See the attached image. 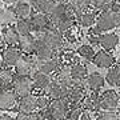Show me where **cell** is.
<instances>
[{
	"instance_id": "ee69618b",
	"label": "cell",
	"mask_w": 120,
	"mask_h": 120,
	"mask_svg": "<svg viewBox=\"0 0 120 120\" xmlns=\"http://www.w3.org/2000/svg\"><path fill=\"white\" fill-rule=\"evenodd\" d=\"M0 5H1V0H0Z\"/></svg>"
},
{
	"instance_id": "d4e9b609",
	"label": "cell",
	"mask_w": 120,
	"mask_h": 120,
	"mask_svg": "<svg viewBox=\"0 0 120 120\" xmlns=\"http://www.w3.org/2000/svg\"><path fill=\"white\" fill-rule=\"evenodd\" d=\"M109 86L113 87H120V63L119 64H113L111 68L108 69L105 79Z\"/></svg>"
},
{
	"instance_id": "4dcf8cb0",
	"label": "cell",
	"mask_w": 120,
	"mask_h": 120,
	"mask_svg": "<svg viewBox=\"0 0 120 120\" xmlns=\"http://www.w3.org/2000/svg\"><path fill=\"white\" fill-rule=\"evenodd\" d=\"M60 4H61V3H60ZM56 5H59V3H56L55 0H45L43 4L38 8V12H41V13H44V15H47V16H49L52 13V11L56 8Z\"/></svg>"
},
{
	"instance_id": "44dd1931",
	"label": "cell",
	"mask_w": 120,
	"mask_h": 120,
	"mask_svg": "<svg viewBox=\"0 0 120 120\" xmlns=\"http://www.w3.org/2000/svg\"><path fill=\"white\" fill-rule=\"evenodd\" d=\"M67 90H68V87L63 86V84L55 82V80H52V83L47 88L48 96H49V99H52V100H56V99H65Z\"/></svg>"
},
{
	"instance_id": "8fae6325",
	"label": "cell",
	"mask_w": 120,
	"mask_h": 120,
	"mask_svg": "<svg viewBox=\"0 0 120 120\" xmlns=\"http://www.w3.org/2000/svg\"><path fill=\"white\" fill-rule=\"evenodd\" d=\"M96 67L99 68H111L115 64V56L108 51H99L98 53H95V57L92 60Z\"/></svg>"
},
{
	"instance_id": "7c38bea8",
	"label": "cell",
	"mask_w": 120,
	"mask_h": 120,
	"mask_svg": "<svg viewBox=\"0 0 120 120\" xmlns=\"http://www.w3.org/2000/svg\"><path fill=\"white\" fill-rule=\"evenodd\" d=\"M17 107H19V112L20 113H34L36 112V96L32 94L27 95V96H23L20 98L19 103H17Z\"/></svg>"
},
{
	"instance_id": "ba28073f",
	"label": "cell",
	"mask_w": 120,
	"mask_h": 120,
	"mask_svg": "<svg viewBox=\"0 0 120 120\" xmlns=\"http://www.w3.org/2000/svg\"><path fill=\"white\" fill-rule=\"evenodd\" d=\"M59 67H60V61L56 55L52 59H48V60H36V71L47 73V75L55 73Z\"/></svg>"
},
{
	"instance_id": "e0dca14e",
	"label": "cell",
	"mask_w": 120,
	"mask_h": 120,
	"mask_svg": "<svg viewBox=\"0 0 120 120\" xmlns=\"http://www.w3.org/2000/svg\"><path fill=\"white\" fill-rule=\"evenodd\" d=\"M84 83H86L87 88L95 94V92H99V91L103 88L105 80H104V77L99 72H92V73H90V75H87Z\"/></svg>"
},
{
	"instance_id": "83f0119b",
	"label": "cell",
	"mask_w": 120,
	"mask_h": 120,
	"mask_svg": "<svg viewBox=\"0 0 120 120\" xmlns=\"http://www.w3.org/2000/svg\"><path fill=\"white\" fill-rule=\"evenodd\" d=\"M15 30H16V32L20 35V36H24V35H30L31 32H32L30 19H19V20L16 22Z\"/></svg>"
},
{
	"instance_id": "9a60e30c",
	"label": "cell",
	"mask_w": 120,
	"mask_h": 120,
	"mask_svg": "<svg viewBox=\"0 0 120 120\" xmlns=\"http://www.w3.org/2000/svg\"><path fill=\"white\" fill-rule=\"evenodd\" d=\"M31 79H32L34 88H38V90H40V91L47 90L48 86L52 83V76L51 75L39 72V71H34L32 75H31Z\"/></svg>"
},
{
	"instance_id": "60d3db41",
	"label": "cell",
	"mask_w": 120,
	"mask_h": 120,
	"mask_svg": "<svg viewBox=\"0 0 120 120\" xmlns=\"http://www.w3.org/2000/svg\"><path fill=\"white\" fill-rule=\"evenodd\" d=\"M17 0H1V3H5V4H8V5H11V4H15Z\"/></svg>"
},
{
	"instance_id": "6da1fadb",
	"label": "cell",
	"mask_w": 120,
	"mask_h": 120,
	"mask_svg": "<svg viewBox=\"0 0 120 120\" xmlns=\"http://www.w3.org/2000/svg\"><path fill=\"white\" fill-rule=\"evenodd\" d=\"M39 39H41L44 43L55 52L63 49V47H64V38H63V35L60 34L56 28H53L51 26H48L47 30H44L40 34Z\"/></svg>"
},
{
	"instance_id": "1f68e13d",
	"label": "cell",
	"mask_w": 120,
	"mask_h": 120,
	"mask_svg": "<svg viewBox=\"0 0 120 120\" xmlns=\"http://www.w3.org/2000/svg\"><path fill=\"white\" fill-rule=\"evenodd\" d=\"M51 104V99L48 95H39L36 96V108L39 111H48V107Z\"/></svg>"
},
{
	"instance_id": "2e32d148",
	"label": "cell",
	"mask_w": 120,
	"mask_h": 120,
	"mask_svg": "<svg viewBox=\"0 0 120 120\" xmlns=\"http://www.w3.org/2000/svg\"><path fill=\"white\" fill-rule=\"evenodd\" d=\"M34 53L36 55V60H48L55 56V51H52L41 39L36 38V45H35Z\"/></svg>"
},
{
	"instance_id": "d590c367",
	"label": "cell",
	"mask_w": 120,
	"mask_h": 120,
	"mask_svg": "<svg viewBox=\"0 0 120 120\" xmlns=\"http://www.w3.org/2000/svg\"><path fill=\"white\" fill-rule=\"evenodd\" d=\"M15 120H34L32 119V115H28V113H17Z\"/></svg>"
},
{
	"instance_id": "8992f818",
	"label": "cell",
	"mask_w": 120,
	"mask_h": 120,
	"mask_svg": "<svg viewBox=\"0 0 120 120\" xmlns=\"http://www.w3.org/2000/svg\"><path fill=\"white\" fill-rule=\"evenodd\" d=\"M67 111H68V104L64 99L51 100V104L48 107V113L52 120H65Z\"/></svg>"
},
{
	"instance_id": "d6a6232c",
	"label": "cell",
	"mask_w": 120,
	"mask_h": 120,
	"mask_svg": "<svg viewBox=\"0 0 120 120\" xmlns=\"http://www.w3.org/2000/svg\"><path fill=\"white\" fill-rule=\"evenodd\" d=\"M82 115H83V109L80 108V105H73L72 108H68L65 120H80Z\"/></svg>"
},
{
	"instance_id": "ac0fdd59",
	"label": "cell",
	"mask_w": 120,
	"mask_h": 120,
	"mask_svg": "<svg viewBox=\"0 0 120 120\" xmlns=\"http://www.w3.org/2000/svg\"><path fill=\"white\" fill-rule=\"evenodd\" d=\"M83 112H87V115L96 113L99 111V95L98 94H90L88 96L86 95V98L83 99L82 107Z\"/></svg>"
},
{
	"instance_id": "4fadbf2b",
	"label": "cell",
	"mask_w": 120,
	"mask_h": 120,
	"mask_svg": "<svg viewBox=\"0 0 120 120\" xmlns=\"http://www.w3.org/2000/svg\"><path fill=\"white\" fill-rule=\"evenodd\" d=\"M17 45H19V51L22 52V55H32L35 51V45H36V38L32 34L20 36Z\"/></svg>"
},
{
	"instance_id": "7a4b0ae2",
	"label": "cell",
	"mask_w": 120,
	"mask_h": 120,
	"mask_svg": "<svg viewBox=\"0 0 120 120\" xmlns=\"http://www.w3.org/2000/svg\"><path fill=\"white\" fill-rule=\"evenodd\" d=\"M120 107V95L115 90L104 91L99 96V109L103 112H116Z\"/></svg>"
},
{
	"instance_id": "7bdbcfd3",
	"label": "cell",
	"mask_w": 120,
	"mask_h": 120,
	"mask_svg": "<svg viewBox=\"0 0 120 120\" xmlns=\"http://www.w3.org/2000/svg\"><path fill=\"white\" fill-rule=\"evenodd\" d=\"M0 68H1V59H0Z\"/></svg>"
},
{
	"instance_id": "4316f807",
	"label": "cell",
	"mask_w": 120,
	"mask_h": 120,
	"mask_svg": "<svg viewBox=\"0 0 120 120\" xmlns=\"http://www.w3.org/2000/svg\"><path fill=\"white\" fill-rule=\"evenodd\" d=\"M15 75L9 68H0V88L7 90L9 86H12Z\"/></svg>"
},
{
	"instance_id": "ab89813d",
	"label": "cell",
	"mask_w": 120,
	"mask_h": 120,
	"mask_svg": "<svg viewBox=\"0 0 120 120\" xmlns=\"http://www.w3.org/2000/svg\"><path fill=\"white\" fill-rule=\"evenodd\" d=\"M0 120H13V117L9 115H0Z\"/></svg>"
},
{
	"instance_id": "5b68a950",
	"label": "cell",
	"mask_w": 120,
	"mask_h": 120,
	"mask_svg": "<svg viewBox=\"0 0 120 120\" xmlns=\"http://www.w3.org/2000/svg\"><path fill=\"white\" fill-rule=\"evenodd\" d=\"M34 90L32 79L31 76H16L12 82V91L15 92L16 96H27L30 95Z\"/></svg>"
},
{
	"instance_id": "b9f144b4",
	"label": "cell",
	"mask_w": 120,
	"mask_h": 120,
	"mask_svg": "<svg viewBox=\"0 0 120 120\" xmlns=\"http://www.w3.org/2000/svg\"><path fill=\"white\" fill-rule=\"evenodd\" d=\"M3 47V39H1V34H0V48Z\"/></svg>"
},
{
	"instance_id": "3957f363",
	"label": "cell",
	"mask_w": 120,
	"mask_h": 120,
	"mask_svg": "<svg viewBox=\"0 0 120 120\" xmlns=\"http://www.w3.org/2000/svg\"><path fill=\"white\" fill-rule=\"evenodd\" d=\"M13 68L17 76H31L36 71V59L32 55H22Z\"/></svg>"
},
{
	"instance_id": "ffe728a7",
	"label": "cell",
	"mask_w": 120,
	"mask_h": 120,
	"mask_svg": "<svg viewBox=\"0 0 120 120\" xmlns=\"http://www.w3.org/2000/svg\"><path fill=\"white\" fill-rule=\"evenodd\" d=\"M69 67L71 65H60L57 71L55 72V77L52 80L60 83L65 87H71L73 84L72 79H71V73H69Z\"/></svg>"
},
{
	"instance_id": "9c48e42d",
	"label": "cell",
	"mask_w": 120,
	"mask_h": 120,
	"mask_svg": "<svg viewBox=\"0 0 120 120\" xmlns=\"http://www.w3.org/2000/svg\"><path fill=\"white\" fill-rule=\"evenodd\" d=\"M30 23H31V28L32 31L38 32V34H41L44 30H47L48 26H49V20H48V16L44 15L41 12H36L32 13L30 16Z\"/></svg>"
},
{
	"instance_id": "f546056e",
	"label": "cell",
	"mask_w": 120,
	"mask_h": 120,
	"mask_svg": "<svg viewBox=\"0 0 120 120\" xmlns=\"http://www.w3.org/2000/svg\"><path fill=\"white\" fill-rule=\"evenodd\" d=\"M116 3V0H94L92 3V7L95 8L96 12H103V11H107L112 7V5Z\"/></svg>"
},
{
	"instance_id": "f1b7e54d",
	"label": "cell",
	"mask_w": 120,
	"mask_h": 120,
	"mask_svg": "<svg viewBox=\"0 0 120 120\" xmlns=\"http://www.w3.org/2000/svg\"><path fill=\"white\" fill-rule=\"evenodd\" d=\"M77 51V53L82 56L83 59H86V60H88V61H92L94 60V57H95V49H94V47L92 45H90V44H83V45H80V47L76 49Z\"/></svg>"
},
{
	"instance_id": "52a82bcc",
	"label": "cell",
	"mask_w": 120,
	"mask_h": 120,
	"mask_svg": "<svg viewBox=\"0 0 120 120\" xmlns=\"http://www.w3.org/2000/svg\"><path fill=\"white\" fill-rule=\"evenodd\" d=\"M17 104V96L12 90L0 91V111H9Z\"/></svg>"
},
{
	"instance_id": "8d00e7d4",
	"label": "cell",
	"mask_w": 120,
	"mask_h": 120,
	"mask_svg": "<svg viewBox=\"0 0 120 120\" xmlns=\"http://www.w3.org/2000/svg\"><path fill=\"white\" fill-rule=\"evenodd\" d=\"M44 1H45V0H28V3H30L31 7H35L36 9H38L41 4H43Z\"/></svg>"
},
{
	"instance_id": "603a6c76",
	"label": "cell",
	"mask_w": 120,
	"mask_h": 120,
	"mask_svg": "<svg viewBox=\"0 0 120 120\" xmlns=\"http://www.w3.org/2000/svg\"><path fill=\"white\" fill-rule=\"evenodd\" d=\"M12 9L15 12V16L19 19H28L32 15V7L26 0H17Z\"/></svg>"
},
{
	"instance_id": "d6986e66",
	"label": "cell",
	"mask_w": 120,
	"mask_h": 120,
	"mask_svg": "<svg viewBox=\"0 0 120 120\" xmlns=\"http://www.w3.org/2000/svg\"><path fill=\"white\" fill-rule=\"evenodd\" d=\"M119 43V36L115 32H104L99 35V44L103 47L104 51H112Z\"/></svg>"
},
{
	"instance_id": "f6af8a7d",
	"label": "cell",
	"mask_w": 120,
	"mask_h": 120,
	"mask_svg": "<svg viewBox=\"0 0 120 120\" xmlns=\"http://www.w3.org/2000/svg\"><path fill=\"white\" fill-rule=\"evenodd\" d=\"M119 4H120V0H119Z\"/></svg>"
},
{
	"instance_id": "30bf717a",
	"label": "cell",
	"mask_w": 120,
	"mask_h": 120,
	"mask_svg": "<svg viewBox=\"0 0 120 120\" xmlns=\"http://www.w3.org/2000/svg\"><path fill=\"white\" fill-rule=\"evenodd\" d=\"M22 56V52L19 51V48L16 47H8L3 51V55H1V63L9 68V67H15V64L17 63V60L20 59Z\"/></svg>"
},
{
	"instance_id": "7402d4cb",
	"label": "cell",
	"mask_w": 120,
	"mask_h": 120,
	"mask_svg": "<svg viewBox=\"0 0 120 120\" xmlns=\"http://www.w3.org/2000/svg\"><path fill=\"white\" fill-rule=\"evenodd\" d=\"M1 39H3V43L7 44L8 47H16L17 43H19V39H20V35L16 32L15 27H5L3 30V34H1Z\"/></svg>"
},
{
	"instance_id": "74e56055",
	"label": "cell",
	"mask_w": 120,
	"mask_h": 120,
	"mask_svg": "<svg viewBox=\"0 0 120 120\" xmlns=\"http://www.w3.org/2000/svg\"><path fill=\"white\" fill-rule=\"evenodd\" d=\"M83 4L86 5L87 8H90V7H92V3H94V0H82Z\"/></svg>"
},
{
	"instance_id": "5bb4252c",
	"label": "cell",
	"mask_w": 120,
	"mask_h": 120,
	"mask_svg": "<svg viewBox=\"0 0 120 120\" xmlns=\"http://www.w3.org/2000/svg\"><path fill=\"white\" fill-rule=\"evenodd\" d=\"M69 73H71V79L73 83H82L86 80L87 75H88V69H87L86 64L76 61L69 67Z\"/></svg>"
},
{
	"instance_id": "836d02e7",
	"label": "cell",
	"mask_w": 120,
	"mask_h": 120,
	"mask_svg": "<svg viewBox=\"0 0 120 120\" xmlns=\"http://www.w3.org/2000/svg\"><path fill=\"white\" fill-rule=\"evenodd\" d=\"M96 120H120V117L116 112H100Z\"/></svg>"
},
{
	"instance_id": "484cf974",
	"label": "cell",
	"mask_w": 120,
	"mask_h": 120,
	"mask_svg": "<svg viewBox=\"0 0 120 120\" xmlns=\"http://www.w3.org/2000/svg\"><path fill=\"white\" fill-rule=\"evenodd\" d=\"M15 20H16V16L11 7L0 8V26L1 27H9Z\"/></svg>"
},
{
	"instance_id": "f35d334b",
	"label": "cell",
	"mask_w": 120,
	"mask_h": 120,
	"mask_svg": "<svg viewBox=\"0 0 120 120\" xmlns=\"http://www.w3.org/2000/svg\"><path fill=\"white\" fill-rule=\"evenodd\" d=\"M80 120H95L94 117L91 115H87V113H83L82 115V117H80Z\"/></svg>"
},
{
	"instance_id": "cb8c5ba5",
	"label": "cell",
	"mask_w": 120,
	"mask_h": 120,
	"mask_svg": "<svg viewBox=\"0 0 120 120\" xmlns=\"http://www.w3.org/2000/svg\"><path fill=\"white\" fill-rule=\"evenodd\" d=\"M96 17H98V13H96L95 9L87 8L82 15L77 16V22H79V24H80L82 27H84V28H90V27L95 26Z\"/></svg>"
},
{
	"instance_id": "277c9868",
	"label": "cell",
	"mask_w": 120,
	"mask_h": 120,
	"mask_svg": "<svg viewBox=\"0 0 120 120\" xmlns=\"http://www.w3.org/2000/svg\"><path fill=\"white\" fill-rule=\"evenodd\" d=\"M86 98V88L82 83H73L71 87H68L67 90V95H65V101L67 104L71 105H79L82 104L83 99Z\"/></svg>"
},
{
	"instance_id": "e575fe53",
	"label": "cell",
	"mask_w": 120,
	"mask_h": 120,
	"mask_svg": "<svg viewBox=\"0 0 120 120\" xmlns=\"http://www.w3.org/2000/svg\"><path fill=\"white\" fill-rule=\"evenodd\" d=\"M109 11L112 12V15H113V17H115V20L117 22V24H119V27H120V4L119 3H115V4L109 8Z\"/></svg>"
}]
</instances>
